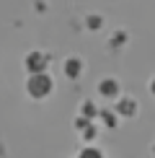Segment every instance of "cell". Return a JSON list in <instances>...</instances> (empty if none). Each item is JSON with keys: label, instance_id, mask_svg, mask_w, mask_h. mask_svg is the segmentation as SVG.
Wrapping results in <instances>:
<instances>
[{"label": "cell", "instance_id": "6da1fadb", "mask_svg": "<svg viewBox=\"0 0 155 158\" xmlns=\"http://www.w3.org/2000/svg\"><path fill=\"white\" fill-rule=\"evenodd\" d=\"M52 91V81L47 75H31V81H29V94H34V96H47Z\"/></svg>", "mask_w": 155, "mask_h": 158}, {"label": "cell", "instance_id": "7a4b0ae2", "mask_svg": "<svg viewBox=\"0 0 155 158\" xmlns=\"http://www.w3.org/2000/svg\"><path fill=\"white\" fill-rule=\"evenodd\" d=\"M26 65H29V70H34V75H42V70H44V65H47V62H44L42 55H36V52H34V55L26 57Z\"/></svg>", "mask_w": 155, "mask_h": 158}, {"label": "cell", "instance_id": "3957f363", "mask_svg": "<svg viewBox=\"0 0 155 158\" xmlns=\"http://www.w3.org/2000/svg\"><path fill=\"white\" fill-rule=\"evenodd\" d=\"M119 111H121V114H134V101L121 98V101H119Z\"/></svg>", "mask_w": 155, "mask_h": 158}, {"label": "cell", "instance_id": "277c9868", "mask_svg": "<svg viewBox=\"0 0 155 158\" xmlns=\"http://www.w3.org/2000/svg\"><path fill=\"white\" fill-rule=\"evenodd\" d=\"M101 94H103V96H111V94H116V83H114V81H103V85H101Z\"/></svg>", "mask_w": 155, "mask_h": 158}, {"label": "cell", "instance_id": "5b68a950", "mask_svg": "<svg viewBox=\"0 0 155 158\" xmlns=\"http://www.w3.org/2000/svg\"><path fill=\"white\" fill-rule=\"evenodd\" d=\"M65 70H67V75H78V73H80V62H78V60H70Z\"/></svg>", "mask_w": 155, "mask_h": 158}, {"label": "cell", "instance_id": "8992f818", "mask_svg": "<svg viewBox=\"0 0 155 158\" xmlns=\"http://www.w3.org/2000/svg\"><path fill=\"white\" fill-rule=\"evenodd\" d=\"M80 158H101V153H98L96 148H85V150L80 153Z\"/></svg>", "mask_w": 155, "mask_h": 158}, {"label": "cell", "instance_id": "52a82bcc", "mask_svg": "<svg viewBox=\"0 0 155 158\" xmlns=\"http://www.w3.org/2000/svg\"><path fill=\"white\" fill-rule=\"evenodd\" d=\"M83 111H85V117H90V114H96V109L90 106V104H85V106H83Z\"/></svg>", "mask_w": 155, "mask_h": 158}, {"label": "cell", "instance_id": "ba28073f", "mask_svg": "<svg viewBox=\"0 0 155 158\" xmlns=\"http://www.w3.org/2000/svg\"><path fill=\"white\" fill-rule=\"evenodd\" d=\"M153 94H155V81H153Z\"/></svg>", "mask_w": 155, "mask_h": 158}]
</instances>
